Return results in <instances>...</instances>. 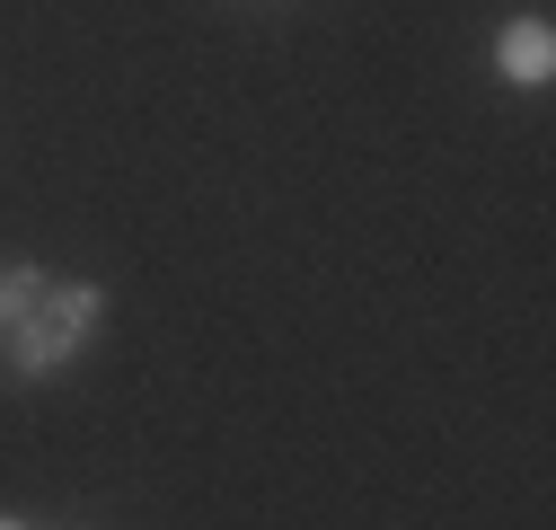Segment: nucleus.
<instances>
[{
	"instance_id": "20e7f679",
	"label": "nucleus",
	"mask_w": 556,
	"mask_h": 530,
	"mask_svg": "<svg viewBox=\"0 0 556 530\" xmlns=\"http://www.w3.org/2000/svg\"><path fill=\"white\" fill-rule=\"evenodd\" d=\"M0 530H18V521H0Z\"/></svg>"
},
{
	"instance_id": "7ed1b4c3",
	"label": "nucleus",
	"mask_w": 556,
	"mask_h": 530,
	"mask_svg": "<svg viewBox=\"0 0 556 530\" xmlns=\"http://www.w3.org/2000/svg\"><path fill=\"white\" fill-rule=\"evenodd\" d=\"M27 301H36V275H0V327L27 318Z\"/></svg>"
},
{
	"instance_id": "f03ea898",
	"label": "nucleus",
	"mask_w": 556,
	"mask_h": 530,
	"mask_svg": "<svg viewBox=\"0 0 556 530\" xmlns=\"http://www.w3.org/2000/svg\"><path fill=\"white\" fill-rule=\"evenodd\" d=\"M504 72H513V80H547V72H556V36H547L539 18L504 27Z\"/></svg>"
},
{
	"instance_id": "f257e3e1",
	"label": "nucleus",
	"mask_w": 556,
	"mask_h": 530,
	"mask_svg": "<svg viewBox=\"0 0 556 530\" xmlns=\"http://www.w3.org/2000/svg\"><path fill=\"white\" fill-rule=\"evenodd\" d=\"M72 345H80V327L62 318V310H45V318H18V327H10V354H18L27 371H45V363H62V354H72Z\"/></svg>"
}]
</instances>
